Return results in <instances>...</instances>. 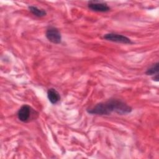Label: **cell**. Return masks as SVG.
I'll use <instances>...</instances> for the list:
<instances>
[{
    "label": "cell",
    "instance_id": "6da1fadb",
    "mask_svg": "<svg viewBox=\"0 0 159 159\" xmlns=\"http://www.w3.org/2000/svg\"><path fill=\"white\" fill-rule=\"evenodd\" d=\"M87 111L91 114L96 115H109L112 112L124 115L130 113L132 108L121 101L111 99L104 102H100L93 107L87 109Z\"/></svg>",
    "mask_w": 159,
    "mask_h": 159
},
{
    "label": "cell",
    "instance_id": "7a4b0ae2",
    "mask_svg": "<svg viewBox=\"0 0 159 159\" xmlns=\"http://www.w3.org/2000/svg\"><path fill=\"white\" fill-rule=\"evenodd\" d=\"M47 39L51 42L58 44L61 41V35L60 31L55 27H51L48 28L45 34Z\"/></svg>",
    "mask_w": 159,
    "mask_h": 159
},
{
    "label": "cell",
    "instance_id": "3957f363",
    "mask_svg": "<svg viewBox=\"0 0 159 159\" xmlns=\"http://www.w3.org/2000/svg\"><path fill=\"white\" fill-rule=\"evenodd\" d=\"M104 39H105L107 40L117 43H122L125 44L132 43V42L128 37L121 34H117L115 33H109L105 34L104 35Z\"/></svg>",
    "mask_w": 159,
    "mask_h": 159
},
{
    "label": "cell",
    "instance_id": "277c9868",
    "mask_svg": "<svg viewBox=\"0 0 159 159\" xmlns=\"http://www.w3.org/2000/svg\"><path fill=\"white\" fill-rule=\"evenodd\" d=\"M88 7L89 9L96 12H105L110 10V7L107 4L99 1H90L88 4Z\"/></svg>",
    "mask_w": 159,
    "mask_h": 159
},
{
    "label": "cell",
    "instance_id": "5b68a950",
    "mask_svg": "<svg viewBox=\"0 0 159 159\" xmlns=\"http://www.w3.org/2000/svg\"><path fill=\"white\" fill-rule=\"evenodd\" d=\"M32 112L31 107L28 105L22 106L17 112L18 119L22 122H27L29 120Z\"/></svg>",
    "mask_w": 159,
    "mask_h": 159
},
{
    "label": "cell",
    "instance_id": "8992f818",
    "mask_svg": "<svg viewBox=\"0 0 159 159\" xmlns=\"http://www.w3.org/2000/svg\"><path fill=\"white\" fill-rule=\"evenodd\" d=\"M47 97L49 101L53 104L57 103L60 99L59 93L54 88H50L47 91Z\"/></svg>",
    "mask_w": 159,
    "mask_h": 159
},
{
    "label": "cell",
    "instance_id": "52a82bcc",
    "mask_svg": "<svg viewBox=\"0 0 159 159\" xmlns=\"http://www.w3.org/2000/svg\"><path fill=\"white\" fill-rule=\"evenodd\" d=\"M29 9L34 16L37 17H43L47 14V12L45 10L39 9L36 6H30L29 7Z\"/></svg>",
    "mask_w": 159,
    "mask_h": 159
},
{
    "label": "cell",
    "instance_id": "ba28073f",
    "mask_svg": "<svg viewBox=\"0 0 159 159\" xmlns=\"http://www.w3.org/2000/svg\"><path fill=\"white\" fill-rule=\"evenodd\" d=\"M159 68H158V63H156L155 64L153 65L149 68L147 69L145 73L147 75H157L158 73Z\"/></svg>",
    "mask_w": 159,
    "mask_h": 159
},
{
    "label": "cell",
    "instance_id": "9c48e42d",
    "mask_svg": "<svg viewBox=\"0 0 159 159\" xmlns=\"http://www.w3.org/2000/svg\"><path fill=\"white\" fill-rule=\"evenodd\" d=\"M153 80H155V81H158V75L157 74V75H155V76H154L153 78Z\"/></svg>",
    "mask_w": 159,
    "mask_h": 159
}]
</instances>
